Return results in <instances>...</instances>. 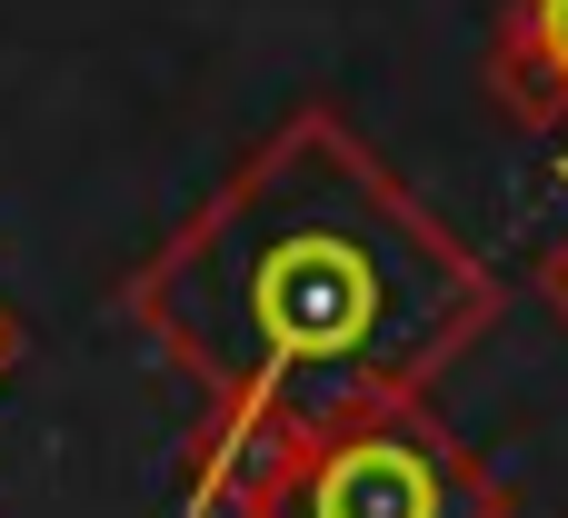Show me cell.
<instances>
[{
	"mask_svg": "<svg viewBox=\"0 0 568 518\" xmlns=\"http://www.w3.org/2000/svg\"><path fill=\"white\" fill-rule=\"evenodd\" d=\"M140 309L260 409H349L429 369L469 329L479 280L349 130L300 120L150 270Z\"/></svg>",
	"mask_w": 568,
	"mask_h": 518,
	"instance_id": "1",
	"label": "cell"
},
{
	"mask_svg": "<svg viewBox=\"0 0 568 518\" xmlns=\"http://www.w3.org/2000/svg\"><path fill=\"white\" fill-rule=\"evenodd\" d=\"M310 499H320V518H439L449 479H439V459L409 449L399 429H369V439L329 449V469L310 479Z\"/></svg>",
	"mask_w": 568,
	"mask_h": 518,
	"instance_id": "2",
	"label": "cell"
},
{
	"mask_svg": "<svg viewBox=\"0 0 568 518\" xmlns=\"http://www.w3.org/2000/svg\"><path fill=\"white\" fill-rule=\"evenodd\" d=\"M509 80H519V90H559V100H568V0H529L519 50H509ZM559 100H549V110H559Z\"/></svg>",
	"mask_w": 568,
	"mask_h": 518,
	"instance_id": "3",
	"label": "cell"
},
{
	"mask_svg": "<svg viewBox=\"0 0 568 518\" xmlns=\"http://www.w3.org/2000/svg\"><path fill=\"white\" fill-rule=\"evenodd\" d=\"M549 280H559V299H568V250H559V270H549Z\"/></svg>",
	"mask_w": 568,
	"mask_h": 518,
	"instance_id": "4",
	"label": "cell"
}]
</instances>
